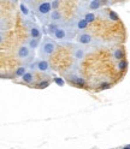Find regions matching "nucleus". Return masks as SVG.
Listing matches in <instances>:
<instances>
[{
    "instance_id": "obj_1",
    "label": "nucleus",
    "mask_w": 130,
    "mask_h": 149,
    "mask_svg": "<svg viewBox=\"0 0 130 149\" xmlns=\"http://www.w3.org/2000/svg\"><path fill=\"white\" fill-rule=\"evenodd\" d=\"M29 7L38 21L41 23L42 28L46 26L50 22V16L52 12V1H42V0H34V1H27Z\"/></svg>"
},
{
    "instance_id": "obj_2",
    "label": "nucleus",
    "mask_w": 130,
    "mask_h": 149,
    "mask_svg": "<svg viewBox=\"0 0 130 149\" xmlns=\"http://www.w3.org/2000/svg\"><path fill=\"white\" fill-rule=\"evenodd\" d=\"M58 48H59V43L57 41H54L50 36H45L42 37L41 45L38 49V55L40 59L51 60V58L57 53Z\"/></svg>"
},
{
    "instance_id": "obj_3",
    "label": "nucleus",
    "mask_w": 130,
    "mask_h": 149,
    "mask_svg": "<svg viewBox=\"0 0 130 149\" xmlns=\"http://www.w3.org/2000/svg\"><path fill=\"white\" fill-rule=\"evenodd\" d=\"M16 55L17 59L21 61V65H30L35 60V51L30 49L25 43L18 46Z\"/></svg>"
},
{
    "instance_id": "obj_4",
    "label": "nucleus",
    "mask_w": 130,
    "mask_h": 149,
    "mask_svg": "<svg viewBox=\"0 0 130 149\" xmlns=\"http://www.w3.org/2000/svg\"><path fill=\"white\" fill-rule=\"evenodd\" d=\"M29 70L34 71L36 73H45V74H50L53 71L52 64L50 60L46 59H40V58H35V60L29 65Z\"/></svg>"
},
{
    "instance_id": "obj_5",
    "label": "nucleus",
    "mask_w": 130,
    "mask_h": 149,
    "mask_svg": "<svg viewBox=\"0 0 130 149\" xmlns=\"http://www.w3.org/2000/svg\"><path fill=\"white\" fill-rule=\"evenodd\" d=\"M90 47H86V46H81L78 43L73 45L71 43V57L75 60V64H80L81 61L85 60L87 54L89 53Z\"/></svg>"
},
{
    "instance_id": "obj_6",
    "label": "nucleus",
    "mask_w": 130,
    "mask_h": 149,
    "mask_svg": "<svg viewBox=\"0 0 130 149\" xmlns=\"http://www.w3.org/2000/svg\"><path fill=\"white\" fill-rule=\"evenodd\" d=\"M64 77L66 78V81H68L69 84H71V86H73V87L85 88V87L87 86V81H86V78H85V77H82L81 74H78L75 68H73L72 70H70L66 74H65Z\"/></svg>"
},
{
    "instance_id": "obj_7",
    "label": "nucleus",
    "mask_w": 130,
    "mask_h": 149,
    "mask_svg": "<svg viewBox=\"0 0 130 149\" xmlns=\"http://www.w3.org/2000/svg\"><path fill=\"white\" fill-rule=\"evenodd\" d=\"M23 25L28 30L29 37H34V39H42V35H43L42 26H40L36 22H34V21H24L23 19Z\"/></svg>"
},
{
    "instance_id": "obj_8",
    "label": "nucleus",
    "mask_w": 130,
    "mask_h": 149,
    "mask_svg": "<svg viewBox=\"0 0 130 149\" xmlns=\"http://www.w3.org/2000/svg\"><path fill=\"white\" fill-rule=\"evenodd\" d=\"M38 79H39V73L28 70L21 79L13 81V82H15V83H18V84H23V86H27V87L33 88V87L35 86V83L38 82Z\"/></svg>"
},
{
    "instance_id": "obj_9",
    "label": "nucleus",
    "mask_w": 130,
    "mask_h": 149,
    "mask_svg": "<svg viewBox=\"0 0 130 149\" xmlns=\"http://www.w3.org/2000/svg\"><path fill=\"white\" fill-rule=\"evenodd\" d=\"M76 42L81 46H86V47H93L95 45V37L90 31H82L78 33L76 36Z\"/></svg>"
},
{
    "instance_id": "obj_10",
    "label": "nucleus",
    "mask_w": 130,
    "mask_h": 149,
    "mask_svg": "<svg viewBox=\"0 0 130 149\" xmlns=\"http://www.w3.org/2000/svg\"><path fill=\"white\" fill-rule=\"evenodd\" d=\"M83 7L86 8V11L88 12H96L103 10V6L113 4L111 1H104V0H89V1H82Z\"/></svg>"
},
{
    "instance_id": "obj_11",
    "label": "nucleus",
    "mask_w": 130,
    "mask_h": 149,
    "mask_svg": "<svg viewBox=\"0 0 130 149\" xmlns=\"http://www.w3.org/2000/svg\"><path fill=\"white\" fill-rule=\"evenodd\" d=\"M20 13L22 16V18L24 21H34L36 22L35 19V16L31 11V8L29 7L27 1H20Z\"/></svg>"
},
{
    "instance_id": "obj_12",
    "label": "nucleus",
    "mask_w": 130,
    "mask_h": 149,
    "mask_svg": "<svg viewBox=\"0 0 130 149\" xmlns=\"http://www.w3.org/2000/svg\"><path fill=\"white\" fill-rule=\"evenodd\" d=\"M111 58L116 63L124 60L125 59V49L123 46H116V47H113L112 51H111Z\"/></svg>"
},
{
    "instance_id": "obj_13",
    "label": "nucleus",
    "mask_w": 130,
    "mask_h": 149,
    "mask_svg": "<svg viewBox=\"0 0 130 149\" xmlns=\"http://www.w3.org/2000/svg\"><path fill=\"white\" fill-rule=\"evenodd\" d=\"M28 70H29V65H20V66H17L12 72V79L13 81L21 79Z\"/></svg>"
},
{
    "instance_id": "obj_14",
    "label": "nucleus",
    "mask_w": 130,
    "mask_h": 149,
    "mask_svg": "<svg viewBox=\"0 0 130 149\" xmlns=\"http://www.w3.org/2000/svg\"><path fill=\"white\" fill-rule=\"evenodd\" d=\"M41 41H42V39H34V37H28V39L25 40V45L29 47L30 49H33V51H35L36 48L39 49V47H40V45H41Z\"/></svg>"
},
{
    "instance_id": "obj_15",
    "label": "nucleus",
    "mask_w": 130,
    "mask_h": 149,
    "mask_svg": "<svg viewBox=\"0 0 130 149\" xmlns=\"http://www.w3.org/2000/svg\"><path fill=\"white\" fill-rule=\"evenodd\" d=\"M82 18L85 19L88 24H92V23H94L96 21V18H98V13L96 12H86L85 15L82 16Z\"/></svg>"
},
{
    "instance_id": "obj_16",
    "label": "nucleus",
    "mask_w": 130,
    "mask_h": 149,
    "mask_svg": "<svg viewBox=\"0 0 130 149\" xmlns=\"http://www.w3.org/2000/svg\"><path fill=\"white\" fill-rule=\"evenodd\" d=\"M116 69H117V71H118V72H120V73L125 72V71H127V69H128V61H127V59L120 60V61L116 63Z\"/></svg>"
},
{
    "instance_id": "obj_17",
    "label": "nucleus",
    "mask_w": 130,
    "mask_h": 149,
    "mask_svg": "<svg viewBox=\"0 0 130 149\" xmlns=\"http://www.w3.org/2000/svg\"><path fill=\"white\" fill-rule=\"evenodd\" d=\"M6 40V33L5 31H0V45Z\"/></svg>"
},
{
    "instance_id": "obj_18",
    "label": "nucleus",
    "mask_w": 130,
    "mask_h": 149,
    "mask_svg": "<svg viewBox=\"0 0 130 149\" xmlns=\"http://www.w3.org/2000/svg\"><path fill=\"white\" fill-rule=\"evenodd\" d=\"M53 81H54L55 83H58V86H60V87H63V86L65 84V82H64V81H63L62 78H58V77H55V78H54Z\"/></svg>"
},
{
    "instance_id": "obj_19",
    "label": "nucleus",
    "mask_w": 130,
    "mask_h": 149,
    "mask_svg": "<svg viewBox=\"0 0 130 149\" xmlns=\"http://www.w3.org/2000/svg\"><path fill=\"white\" fill-rule=\"evenodd\" d=\"M123 149H130V146H128V147H124Z\"/></svg>"
}]
</instances>
